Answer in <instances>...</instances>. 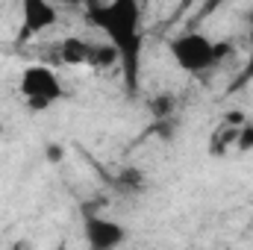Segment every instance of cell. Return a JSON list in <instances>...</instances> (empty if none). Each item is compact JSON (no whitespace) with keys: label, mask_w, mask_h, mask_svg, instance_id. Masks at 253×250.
<instances>
[{"label":"cell","mask_w":253,"mask_h":250,"mask_svg":"<svg viewBox=\"0 0 253 250\" xmlns=\"http://www.w3.org/2000/svg\"><path fill=\"white\" fill-rule=\"evenodd\" d=\"M88 24L97 27L109 44L118 50V65L129 91H138L141 77V0H91L88 3Z\"/></svg>","instance_id":"6da1fadb"},{"label":"cell","mask_w":253,"mask_h":250,"mask_svg":"<svg viewBox=\"0 0 253 250\" xmlns=\"http://www.w3.org/2000/svg\"><path fill=\"white\" fill-rule=\"evenodd\" d=\"M168 50H171V56H174L180 71H186L191 77H200V74L212 71L221 62V56L227 53V44H215L209 36L191 30V33H183V36L171 39Z\"/></svg>","instance_id":"7a4b0ae2"},{"label":"cell","mask_w":253,"mask_h":250,"mask_svg":"<svg viewBox=\"0 0 253 250\" xmlns=\"http://www.w3.org/2000/svg\"><path fill=\"white\" fill-rule=\"evenodd\" d=\"M18 88H21V94L33 112H44L50 103H56L62 97V80L47 65H27L21 71Z\"/></svg>","instance_id":"3957f363"},{"label":"cell","mask_w":253,"mask_h":250,"mask_svg":"<svg viewBox=\"0 0 253 250\" xmlns=\"http://www.w3.org/2000/svg\"><path fill=\"white\" fill-rule=\"evenodd\" d=\"M59 21V9L53 0H21V33L18 42H30L33 36L47 33L50 27H56Z\"/></svg>","instance_id":"277c9868"},{"label":"cell","mask_w":253,"mask_h":250,"mask_svg":"<svg viewBox=\"0 0 253 250\" xmlns=\"http://www.w3.org/2000/svg\"><path fill=\"white\" fill-rule=\"evenodd\" d=\"M83 230H85L88 248H94V250H112L118 245H124V239H126L124 227L118 221H112V218H103V215H85Z\"/></svg>","instance_id":"5b68a950"},{"label":"cell","mask_w":253,"mask_h":250,"mask_svg":"<svg viewBox=\"0 0 253 250\" xmlns=\"http://www.w3.org/2000/svg\"><path fill=\"white\" fill-rule=\"evenodd\" d=\"M88 53H91V42L80 36H68L56 47V59L62 65H88Z\"/></svg>","instance_id":"8992f818"},{"label":"cell","mask_w":253,"mask_h":250,"mask_svg":"<svg viewBox=\"0 0 253 250\" xmlns=\"http://www.w3.org/2000/svg\"><path fill=\"white\" fill-rule=\"evenodd\" d=\"M251 83H253V27H251V33H248V62L239 71V77L233 80L230 91H242V88H248Z\"/></svg>","instance_id":"52a82bcc"},{"label":"cell","mask_w":253,"mask_h":250,"mask_svg":"<svg viewBox=\"0 0 253 250\" xmlns=\"http://www.w3.org/2000/svg\"><path fill=\"white\" fill-rule=\"evenodd\" d=\"M118 62V50L112 47V44H91V53H88V65H94V68H112V65Z\"/></svg>","instance_id":"ba28073f"},{"label":"cell","mask_w":253,"mask_h":250,"mask_svg":"<svg viewBox=\"0 0 253 250\" xmlns=\"http://www.w3.org/2000/svg\"><path fill=\"white\" fill-rule=\"evenodd\" d=\"M239 153H251L253 150V124L251 121H245V124L239 126V132H236V144H233Z\"/></svg>","instance_id":"9c48e42d"},{"label":"cell","mask_w":253,"mask_h":250,"mask_svg":"<svg viewBox=\"0 0 253 250\" xmlns=\"http://www.w3.org/2000/svg\"><path fill=\"white\" fill-rule=\"evenodd\" d=\"M171 109H174V97H168V94L150 100V112H153V118H168Z\"/></svg>","instance_id":"30bf717a"},{"label":"cell","mask_w":253,"mask_h":250,"mask_svg":"<svg viewBox=\"0 0 253 250\" xmlns=\"http://www.w3.org/2000/svg\"><path fill=\"white\" fill-rule=\"evenodd\" d=\"M118 180H121V186L124 188H141L144 186V174L135 171V168H124V171L118 174Z\"/></svg>","instance_id":"8fae6325"},{"label":"cell","mask_w":253,"mask_h":250,"mask_svg":"<svg viewBox=\"0 0 253 250\" xmlns=\"http://www.w3.org/2000/svg\"><path fill=\"white\" fill-rule=\"evenodd\" d=\"M62 147H59V144H50V147H47V159H50V162H59V159H62Z\"/></svg>","instance_id":"7c38bea8"},{"label":"cell","mask_w":253,"mask_h":250,"mask_svg":"<svg viewBox=\"0 0 253 250\" xmlns=\"http://www.w3.org/2000/svg\"><path fill=\"white\" fill-rule=\"evenodd\" d=\"M221 3H230V0H212V3H209V6H206V12H212V9H218V6H221Z\"/></svg>","instance_id":"4fadbf2b"},{"label":"cell","mask_w":253,"mask_h":250,"mask_svg":"<svg viewBox=\"0 0 253 250\" xmlns=\"http://www.w3.org/2000/svg\"><path fill=\"white\" fill-rule=\"evenodd\" d=\"M56 3H65V6H80L83 0H56Z\"/></svg>","instance_id":"5bb4252c"}]
</instances>
